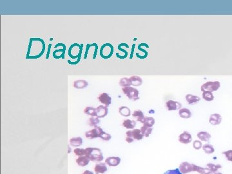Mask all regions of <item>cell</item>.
Listing matches in <instances>:
<instances>
[{
	"label": "cell",
	"mask_w": 232,
	"mask_h": 174,
	"mask_svg": "<svg viewBox=\"0 0 232 174\" xmlns=\"http://www.w3.org/2000/svg\"><path fill=\"white\" fill-rule=\"evenodd\" d=\"M45 43L41 38H30L29 46L26 58L27 59H38L44 54Z\"/></svg>",
	"instance_id": "1"
},
{
	"label": "cell",
	"mask_w": 232,
	"mask_h": 174,
	"mask_svg": "<svg viewBox=\"0 0 232 174\" xmlns=\"http://www.w3.org/2000/svg\"><path fill=\"white\" fill-rule=\"evenodd\" d=\"M85 155L88 157L90 161L94 162H101L104 159L101 150L98 148H86Z\"/></svg>",
	"instance_id": "2"
},
{
	"label": "cell",
	"mask_w": 232,
	"mask_h": 174,
	"mask_svg": "<svg viewBox=\"0 0 232 174\" xmlns=\"http://www.w3.org/2000/svg\"><path fill=\"white\" fill-rule=\"evenodd\" d=\"M83 45H79L77 43H74L68 49V56L73 60L77 58V63L80 62L81 59Z\"/></svg>",
	"instance_id": "3"
},
{
	"label": "cell",
	"mask_w": 232,
	"mask_h": 174,
	"mask_svg": "<svg viewBox=\"0 0 232 174\" xmlns=\"http://www.w3.org/2000/svg\"><path fill=\"white\" fill-rule=\"evenodd\" d=\"M122 91L126 96L131 101H136L139 99V92L137 88L132 87H127L122 88Z\"/></svg>",
	"instance_id": "4"
},
{
	"label": "cell",
	"mask_w": 232,
	"mask_h": 174,
	"mask_svg": "<svg viewBox=\"0 0 232 174\" xmlns=\"http://www.w3.org/2000/svg\"><path fill=\"white\" fill-rule=\"evenodd\" d=\"M199 166L194 164H192L188 162H183L179 166V170L182 173V174H188L191 172H196Z\"/></svg>",
	"instance_id": "5"
},
{
	"label": "cell",
	"mask_w": 232,
	"mask_h": 174,
	"mask_svg": "<svg viewBox=\"0 0 232 174\" xmlns=\"http://www.w3.org/2000/svg\"><path fill=\"white\" fill-rule=\"evenodd\" d=\"M220 87V83L218 81H207L204 83L201 87V90L202 92L208 91V92H215L218 90Z\"/></svg>",
	"instance_id": "6"
},
{
	"label": "cell",
	"mask_w": 232,
	"mask_h": 174,
	"mask_svg": "<svg viewBox=\"0 0 232 174\" xmlns=\"http://www.w3.org/2000/svg\"><path fill=\"white\" fill-rule=\"evenodd\" d=\"M114 53V46L110 43H105L100 49V56L103 59H108Z\"/></svg>",
	"instance_id": "7"
},
{
	"label": "cell",
	"mask_w": 232,
	"mask_h": 174,
	"mask_svg": "<svg viewBox=\"0 0 232 174\" xmlns=\"http://www.w3.org/2000/svg\"><path fill=\"white\" fill-rule=\"evenodd\" d=\"M103 130L98 126H95L94 128L90 130L85 132V137L87 139H92L96 138H100L103 133Z\"/></svg>",
	"instance_id": "8"
},
{
	"label": "cell",
	"mask_w": 232,
	"mask_h": 174,
	"mask_svg": "<svg viewBox=\"0 0 232 174\" xmlns=\"http://www.w3.org/2000/svg\"><path fill=\"white\" fill-rule=\"evenodd\" d=\"M126 137L131 138L136 141H141L143 139L144 135L142 134L140 129L134 128L133 130H129L126 131Z\"/></svg>",
	"instance_id": "9"
},
{
	"label": "cell",
	"mask_w": 232,
	"mask_h": 174,
	"mask_svg": "<svg viewBox=\"0 0 232 174\" xmlns=\"http://www.w3.org/2000/svg\"><path fill=\"white\" fill-rule=\"evenodd\" d=\"M166 108L168 111H176L182 108V104L174 100H168L166 103Z\"/></svg>",
	"instance_id": "10"
},
{
	"label": "cell",
	"mask_w": 232,
	"mask_h": 174,
	"mask_svg": "<svg viewBox=\"0 0 232 174\" xmlns=\"http://www.w3.org/2000/svg\"><path fill=\"white\" fill-rule=\"evenodd\" d=\"M178 140L183 145H188L192 141V136L191 134L187 131H184L178 137Z\"/></svg>",
	"instance_id": "11"
},
{
	"label": "cell",
	"mask_w": 232,
	"mask_h": 174,
	"mask_svg": "<svg viewBox=\"0 0 232 174\" xmlns=\"http://www.w3.org/2000/svg\"><path fill=\"white\" fill-rule=\"evenodd\" d=\"M98 100L99 102L102 103L103 105H104L107 107H108L109 105L112 103V98L110 97L107 93H102L99 94L98 97Z\"/></svg>",
	"instance_id": "12"
},
{
	"label": "cell",
	"mask_w": 232,
	"mask_h": 174,
	"mask_svg": "<svg viewBox=\"0 0 232 174\" xmlns=\"http://www.w3.org/2000/svg\"><path fill=\"white\" fill-rule=\"evenodd\" d=\"M121 162L119 157H108L105 159V163L110 167H115L118 166Z\"/></svg>",
	"instance_id": "13"
},
{
	"label": "cell",
	"mask_w": 232,
	"mask_h": 174,
	"mask_svg": "<svg viewBox=\"0 0 232 174\" xmlns=\"http://www.w3.org/2000/svg\"><path fill=\"white\" fill-rule=\"evenodd\" d=\"M96 113H97V118H105L108 115V108L107 107L104 106V105H100V106L96 108Z\"/></svg>",
	"instance_id": "14"
},
{
	"label": "cell",
	"mask_w": 232,
	"mask_h": 174,
	"mask_svg": "<svg viewBox=\"0 0 232 174\" xmlns=\"http://www.w3.org/2000/svg\"><path fill=\"white\" fill-rule=\"evenodd\" d=\"M222 122V116L219 114H213L210 116L209 123L213 126L219 125Z\"/></svg>",
	"instance_id": "15"
},
{
	"label": "cell",
	"mask_w": 232,
	"mask_h": 174,
	"mask_svg": "<svg viewBox=\"0 0 232 174\" xmlns=\"http://www.w3.org/2000/svg\"><path fill=\"white\" fill-rule=\"evenodd\" d=\"M107 170L108 168L105 162L97 163L94 167V171L97 174H103L105 172H107Z\"/></svg>",
	"instance_id": "16"
},
{
	"label": "cell",
	"mask_w": 232,
	"mask_h": 174,
	"mask_svg": "<svg viewBox=\"0 0 232 174\" xmlns=\"http://www.w3.org/2000/svg\"><path fill=\"white\" fill-rule=\"evenodd\" d=\"M185 98H186V101L188 102V104H189V105L196 104L200 101H201V98H200V97L196 96V95L190 94L186 95Z\"/></svg>",
	"instance_id": "17"
},
{
	"label": "cell",
	"mask_w": 232,
	"mask_h": 174,
	"mask_svg": "<svg viewBox=\"0 0 232 174\" xmlns=\"http://www.w3.org/2000/svg\"><path fill=\"white\" fill-rule=\"evenodd\" d=\"M132 117L135 119V121H138V122L141 123H143L145 118L143 112L141 110H136L134 111L132 114Z\"/></svg>",
	"instance_id": "18"
},
{
	"label": "cell",
	"mask_w": 232,
	"mask_h": 174,
	"mask_svg": "<svg viewBox=\"0 0 232 174\" xmlns=\"http://www.w3.org/2000/svg\"><path fill=\"white\" fill-rule=\"evenodd\" d=\"M76 161L78 166L84 167V166H87L89 164L90 160L88 159V157H87L86 155H83V156L78 157Z\"/></svg>",
	"instance_id": "19"
},
{
	"label": "cell",
	"mask_w": 232,
	"mask_h": 174,
	"mask_svg": "<svg viewBox=\"0 0 232 174\" xmlns=\"http://www.w3.org/2000/svg\"><path fill=\"white\" fill-rule=\"evenodd\" d=\"M197 135V138L199 139V140L203 142H208L210 140L211 138H212L210 134L208 132V131H199Z\"/></svg>",
	"instance_id": "20"
},
{
	"label": "cell",
	"mask_w": 232,
	"mask_h": 174,
	"mask_svg": "<svg viewBox=\"0 0 232 174\" xmlns=\"http://www.w3.org/2000/svg\"><path fill=\"white\" fill-rule=\"evenodd\" d=\"M190 110L186 108H183L179 110V115L183 119H189L192 117Z\"/></svg>",
	"instance_id": "21"
},
{
	"label": "cell",
	"mask_w": 232,
	"mask_h": 174,
	"mask_svg": "<svg viewBox=\"0 0 232 174\" xmlns=\"http://www.w3.org/2000/svg\"><path fill=\"white\" fill-rule=\"evenodd\" d=\"M123 126L128 130H133L136 126V121L131 119H125L123 121Z\"/></svg>",
	"instance_id": "22"
},
{
	"label": "cell",
	"mask_w": 232,
	"mask_h": 174,
	"mask_svg": "<svg viewBox=\"0 0 232 174\" xmlns=\"http://www.w3.org/2000/svg\"><path fill=\"white\" fill-rule=\"evenodd\" d=\"M88 85V83L86 80H76L73 82V87L77 89H83L87 87Z\"/></svg>",
	"instance_id": "23"
},
{
	"label": "cell",
	"mask_w": 232,
	"mask_h": 174,
	"mask_svg": "<svg viewBox=\"0 0 232 174\" xmlns=\"http://www.w3.org/2000/svg\"><path fill=\"white\" fill-rule=\"evenodd\" d=\"M131 81V85L134 87H139L143 84L142 78L138 76H132L130 77Z\"/></svg>",
	"instance_id": "24"
},
{
	"label": "cell",
	"mask_w": 232,
	"mask_h": 174,
	"mask_svg": "<svg viewBox=\"0 0 232 174\" xmlns=\"http://www.w3.org/2000/svg\"><path fill=\"white\" fill-rule=\"evenodd\" d=\"M83 144V139L80 137L78 138H73L70 139V145L73 147H78L81 146Z\"/></svg>",
	"instance_id": "25"
},
{
	"label": "cell",
	"mask_w": 232,
	"mask_h": 174,
	"mask_svg": "<svg viewBox=\"0 0 232 174\" xmlns=\"http://www.w3.org/2000/svg\"><path fill=\"white\" fill-rule=\"evenodd\" d=\"M143 124V126H146V127L152 128L153 126L155 125V119L152 117H145Z\"/></svg>",
	"instance_id": "26"
},
{
	"label": "cell",
	"mask_w": 232,
	"mask_h": 174,
	"mask_svg": "<svg viewBox=\"0 0 232 174\" xmlns=\"http://www.w3.org/2000/svg\"><path fill=\"white\" fill-rule=\"evenodd\" d=\"M119 113L122 116H124V117H126V118L129 117V116L131 115L130 109L128 107H125V106L121 107L119 108Z\"/></svg>",
	"instance_id": "27"
},
{
	"label": "cell",
	"mask_w": 232,
	"mask_h": 174,
	"mask_svg": "<svg viewBox=\"0 0 232 174\" xmlns=\"http://www.w3.org/2000/svg\"><path fill=\"white\" fill-rule=\"evenodd\" d=\"M83 112L86 115H90L92 117H97L96 108H94L92 107H87L83 110Z\"/></svg>",
	"instance_id": "28"
},
{
	"label": "cell",
	"mask_w": 232,
	"mask_h": 174,
	"mask_svg": "<svg viewBox=\"0 0 232 174\" xmlns=\"http://www.w3.org/2000/svg\"><path fill=\"white\" fill-rule=\"evenodd\" d=\"M65 49L63 48L60 50H56L53 52V57L55 58V59H60V58H63L64 59L65 58Z\"/></svg>",
	"instance_id": "29"
},
{
	"label": "cell",
	"mask_w": 232,
	"mask_h": 174,
	"mask_svg": "<svg viewBox=\"0 0 232 174\" xmlns=\"http://www.w3.org/2000/svg\"><path fill=\"white\" fill-rule=\"evenodd\" d=\"M119 84L121 87L125 88V87H131V81L130 78L123 77L120 80Z\"/></svg>",
	"instance_id": "30"
},
{
	"label": "cell",
	"mask_w": 232,
	"mask_h": 174,
	"mask_svg": "<svg viewBox=\"0 0 232 174\" xmlns=\"http://www.w3.org/2000/svg\"><path fill=\"white\" fill-rule=\"evenodd\" d=\"M203 150L206 154H212L215 152V148L213 145L210 144H205L203 146Z\"/></svg>",
	"instance_id": "31"
},
{
	"label": "cell",
	"mask_w": 232,
	"mask_h": 174,
	"mask_svg": "<svg viewBox=\"0 0 232 174\" xmlns=\"http://www.w3.org/2000/svg\"><path fill=\"white\" fill-rule=\"evenodd\" d=\"M206 167L213 173L217 172L219 169L222 168V166L220 164H213V163H208L206 165Z\"/></svg>",
	"instance_id": "32"
},
{
	"label": "cell",
	"mask_w": 232,
	"mask_h": 174,
	"mask_svg": "<svg viewBox=\"0 0 232 174\" xmlns=\"http://www.w3.org/2000/svg\"><path fill=\"white\" fill-rule=\"evenodd\" d=\"M202 96H203V99H204L205 101H208V102L212 101L214 99L213 94L212 92H208V91L203 92V94H202Z\"/></svg>",
	"instance_id": "33"
},
{
	"label": "cell",
	"mask_w": 232,
	"mask_h": 174,
	"mask_svg": "<svg viewBox=\"0 0 232 174\" xmlns=\"http://www.w3.org/2000/svg\"><path fill=\"white\" fill-rule=\"evenodd\" d=\"M142 134H143L144 137L145 138H148V137L151 135L153 131L152 128H149V127H146V126H143L142 127L140 128Z\"/></svg>",
	"instance_id": "34"
},
{
	"label": "cell",
	"mask_w": 232,
	"mask_h": 174,
	"mask_svg": "<svg viewBox=\"0 0 232 174\" xmlns=\"http://www.w3.org/2000/svg\"><path fill=\"white\" fill-rule=\"evenodd\" d=\"M197 172L199 173V174H213V173L211 171L210 169L206 167H201V166H198Z\"/></svg>",
	"instance_id": "35"
},
{
	"label": "cell",
	"mask_w": 232,
	"mask_h": 174,
	"mask_svg": "<svg viewBox=\"0 0 232 174\" xmlns=\"http://www.w3.org/2000/svg\"><path fill=\"white\" fill-rule=\"evenodd\" d=\"M100 123V120L99 118H95V117H92L89 119L88 120V125L90 126H97Z\"/></svg>",
	"instance_id": "36"
},
{
	"label": "cell",
	"mask_w": 232,
	"mask_h": 174,
	"mask_svg": "<svg viewBox=\"0 0 232 174\" xmlns=\"http://www.w3.org/2000/svg\"><path fill=\"white\" fill-rule=\"evenodd\" d=\"M203 143L200 140H196L193 142V147L195 150H200L203 148Z\"/></svg>",
	"instance_id": "37"
},
{
	"label": "cell",
	"mask_w": 232,
	"mask_h": 174,
	"mask_svg": "<svg viewBox=\"0 0 232 174\" xmlns=\"http://www.w3.org/2000/svg\"><path fill=\"white\" fill-rule=\"evenodd\" d=\"M73 153H74L78 157L85 155V149L76 148L74 150H73Z\"/></svg>",
	"instance_id": "38"
},
{
	"label": "cell",
	"mask_w": 232,
	"mask_h": 174,
	"mask_svg": "<svg viewBox=\"0 0 232 174\" xmlns=\"http://www.w3.org/2000/svg\"><path fill=\"white\" fill-rule=\"evenodd\" d=\"M223 154L226 157V159L229 161L232 162V150H231L223 152Z\"/></svg>",
	"instance_id": "39"
},
{
	"label": "cell",
	"mask_w": 232,
	"mask_h": 174,
	"mask_svg": "<svg viewBox=\"0 0 232 174\" xmlns=\"http://www.w3.org/2000/svg\"><path fill=\"white\" fill-rule=\"evenodd\" d=\"M111 138H112L111 135L107 133V132H105V131H103V133L101 135V138H100V139H101L102 140L105 141H108L111 139Z\"/></svg>",
	"instance_id": "40"
},
{
	"label": "cell",
	"mask_w": 232,
	"mask_h": 174,
	"mask_svg": "<svg viewBox=\"0 0 232 174\" xmlns=\"http://www.w3.org/2000/svg\"><path fill=\"white\" fill-rule=\"evenodd\" d=\"M163 174H182V173L179 170V168H176V169L167 170Z\"/></svg>",
	"instance_id": "41"
},
{
	"label": "cell",
	"mask_w": 232,
	"mask_h": 174,
	"mask_svg": "<svg viewBox=\"0 0 232 174\" xmlns=\"http://www.w3.org/2000/svg\"><path fill=\"white\" fill-rule=\"evenodd\" d=\"M125 140H126V142H127L128 143H132L134 141V139L133 138H128V137H126Z\"/></svg>",
	"instance_id": "42"
},
{
	"label": "cell",
	"mask_w": 232,
	"mask_h": 174,
	"mask_svg": "<svg viewBox=\"0 0 232 174\" xmlns=\"http://www.w3.org/2000/svg\"><path fill=\"white\" fill-rule=\"evenodd\" d=\"M82 174H94V173L92 172H91V171L85 170Z\"/></svg>",
	"instance_id": "43"
},
{
	"label": "cell",
	"mask_w": 232,
	"mask_h": 174,
	"mask_svg": "<svg viewBox=\"0 0 232 174\" xmlns=\"http://www.w3.org/2000/svg\"><path fill=\"white\" fill-rule=\"evenodd\" d=\"M68 154H69V153H70V146H69V145L68 146Z\"/></svg>",
	"instance_id": "44"
},
{
	"label": "cell",
	"mask_w": 232,
	"mask_h": 174,
	"mask_svg": "<svg viewBox=\"0 0 232 174\" xmlns=\"http://www.w3.org/2000/svg\"><path fill=\"white\" fill-rule=\"evenodd\" d=\"M213 174H223V173H220V172H215Z\"/></svg>",
	"instance_id": "45"
}]
</instances>
